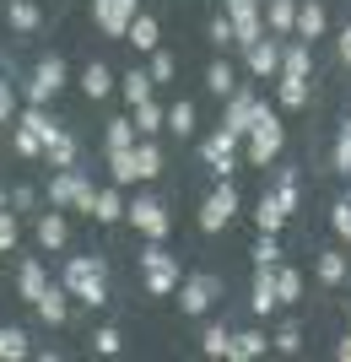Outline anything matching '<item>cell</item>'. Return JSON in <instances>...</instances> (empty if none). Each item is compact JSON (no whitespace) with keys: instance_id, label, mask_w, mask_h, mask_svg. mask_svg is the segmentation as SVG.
<instances>
[{"instance_id":"40","label":"cell","mask_w":351,"mask_h":362,"mask_svg":"<svg viewBox=\"0 0 351 362\" xmlns=\"http://www.w3.org/2000/svg\"><path fill=\"white\" fill-rule=\"evenodd\" d=\"M11 146H16V157H32V163H38V157H44V141L32 136L28 124H11Z\"/></svg>"},{"instance_id":"45","label":"cell","mask_w":351,"mask_h":362,"mask_svg":"<svg viewBox=\"0 0 351 362\" xmlns=\"http://www.w3.org/2000/svg\"><path fill=\"white\" fill-rule=\"evenodd\" d=\"M330 163H335V173L351 179V119L340 124V141H335V157H330Z\"/></svg>"},{"instance_id":"17","label":"cell","mask_w":351,"mask_h":362,"mask_svg":"<svg viewBox=\"0 0 351 362\" xmlns=\"http://www.w3.org/2000/svg\"><path fill=\"white\" fill-rule=\"evenodd\" d=\"M275 265H254V292H249V308H254V314H275V308H281V303H275Z\"/></svg>"},{"instance_id":"41","label":"cell","mask_w":351,"mask_h":362,"mask_svg":"<svg viewBox=\"0 0 351 362\" xmlns=\"http://www.w3.org/2000/svg\"><path fill=\"white\" fill-rule=\"evenodd\" d=\"M16 238H22V227H16V211H11V206H0V255H11Z\"/></svg>"},{"instance_id":"14","label":"cell","mask_w":351,"mask_h":362,"mask_svg":"<svg viewBox=\"0 0 351 362\" xmlns=\"http://www.w3.org/2000/svg\"><path fill=\"white\" fill-rule=\"evenodd\" d=\"M324 28H330V11H324L319 0H303V6H297V22H292V33H297L303 44H314V38H324Z\"/></svg>"},{"instance_id":"43","label":"cell","mask_w":351,"mask_h":362,"mask_svg":"<svg viewBox=\"0 0 351 362\" xmlns=\"http://www.w3.org/2000/svg\"><path fill=\"white\" fill-rule=\"evenodd\" d=\"M249 255H254V265H275V259H281V243H275V233H260Z\"/></svg>"},{"instance_id":"16","label":"cell","mask_w":351,"mask_h":362,"mask_svg":"<svg viewBox=\"0 0 351 362\" xmlns=\"http://www.w3.org/2000/svg\"><path fill=\"white\" fill-rule=\"evenodd\" d=\"M32 314L44 319V325H65V319H71V292L49 281V287H44V298L32 303Z\"/></svg>"},{"instance_id":"18","label":"cell","mask_w":351,"mask_h":362,"mask_svg":"<svg viewBox=\"0 0 351 362\" xmlns=\"http://www.w3.org/2000/svg\"><path fill=\"white\" fill-rule=\"evenodd\" d=\"M314 276H319L324 287H346V276H351V259L340 255V249H324V255L314 259Z\"/></svg>"},{"instance_id":"52","label":"cell","mask_w":351,"mask_h":362,"mask_svg":"<svg viewBox=\"0 0 351 362\" xmlns=\"http://www.w3.org/2000/svg\"><path fill=\"white\" fill-rule=\"evenodd\" d=\"M346 281H351V276H346ZM346 319H351V298H346Z\"/></svg>"},{"instance_id":"35","label":"cell","mask_w":351,"mask_h":362,"mask_svg":"<svg viewBox=\"0 0 351 362\" xmlns=\"http://www.w3.org/2000/svg\"><path fill=\"white\" fill-rule=\"evenodd\" d=\"M108 179L119 184V189H124V184H141V179H136V151H130V146L108 151Z\"/></svg>"},{"instance_id":"50","label":"cell","mask_w":351,"mask_h":362,"mask_svg":"<svg viewBox=\"0 0 351 362\" xmlns=\"http://www.w3.org/2000/svg\"><path fill=\"white\" fill-rule=\"evenodd\" d=\"M11 119H16V92L6 87V81H0V130H6Z\"/></svg>"},{"instance_id":"4","label":"cell","mask_w":351,"mask_h":362,"mask_svg":"<svg viewBox=\"0 0 351 362\" xmlns=\"http://www.w3.org/2000/svg\"><path fill=\"white\" fill-rule=\"evenodd\" d=\"M238 146H244V141L232 136V130H222V124H216V136L200 141V163L211 168V179H232V173H238Z\"/></svg>"},{"instance_id":"37","label":"cell","mask_w":351,"mask_h":362,"mask_svg":"<svg viewBox=\"0 0 351 362\" xmlns=\"http://www.w3.org/2000/svg\"><path fill=\"white\" fill-rule=\"evenodd\" d=\"M275 206L281 211H297V168H275Z\"/></svg>"},{"instance_id":"8","label":"cell","mask_w":351,"mask_h":362,"mask_svg":"<svg viewBox=\"0 0 351 362\" xmlns=\"http://www.w3.org/2000/svg\"><path fill=\"white\" fill-rule=\"evenodd\" d=\"M244 71L260 76V81H275V71H281V38H275V33L244 44Z\"/></svg>"},{"instance_id":"23","label":"cell","mask_w":351,"mask_h":362,"mask_svg":"<svg viewBox=\"0 0 351 362\" xmlns=\"http://www.w3.org/2000/svg\"><path fill=\"white\" fill-rule=\"evenodd\" d=\"M162 119H168V108L157 103V98H146V103L130 108V124H136V136H157V130H162Z\"/></svg>"},{"instance_id":"34","label":"cell","mask_w":351,"mask_h":362,"mask_svg":"<svg viewBox=\"0 0 351 362\" xmlns=\"http://www.w3.org/2000/svg\"><path fill=\"white\" fill-rule=\"evenodd\" d=\"M249 216H254V227H260V233H281V222H287V211L275 206V195H260Z\"/></svg>"},{"instance_id":"5","label":"cell","mask_w":351,"mask_h":362,"mask_svg":"<svg viewBox=\"0 0 351 362\" xmlns=\"http://www.w3.org/2000/svg\"><path fill=\"white\" fill-rule=\"evenodd\" d=\"M232 216H238V184L216 179V189L206 195V206H200V233H222Z\"/></svg>"},{"instance_id":"47","label":"cell","mask_w":351,"mask_h":362,"mask_svg":"<svg viewBox=\"0 0 351 362\" xmlns=\"http://www.w3.org/2000/svg\"><path fill=\"white\" fill-rule=\"evenodd\" d=\"M146 71H152V81H173V71H179V60H173L168 49H152V65H146Z\"/></svg>"},{"instance_id":"31","label":"cell","mask_w":351,"mask_h":362,"mask_svg":"<svg viewBox=\"0 0 351 362\" xmlns=\"http://www.w3.org/2000/svg\"><path fill=\"white\" fill-rule=\"evenodd\" d=\"M275 103L281 108H303L308 103V76H275Z\"/></svg>"},{"instance_id":"38","label":"cell","mask_w":351,"mask_h":362,"mask_svg":"<svg viewBox=\"0 0 351 362\" xmlns=\"http://www.w3.org/2000/svg\"><path fill=\"white\" fill-rule=\"evenodd\" d=\"M103 146L119 151V146H136V124H130V114H119V119L103 124Z\"/></svg>"},{"instance_id":"39","label":"cell","mask_w":351,"mask_h":362,"mask_svg":"<svg viewBox=\"0 0 351 362\" xmlns=\"http://www.w3.org/2000/svg\"><path fill=\"white\" fill-rule=\"evenodd\" d=\"M227 341H232L227 325H206V330H200V351H206V357H227Z\"/></svg>"},{"instance_id":"42","label":"cell","mask_w":351,"mask_h":362,"mask_svg":"<svg viewBox=\"0 0 351 362\" xmlns=\"http://www.w3.org/2000/svg\"><path fill=\"white\" fill-rule=\"evenodd\" d=\"M119 346H124V335L114 330V325H103V330H92V351H97V357H114Z\"/></svg>"},{"instance_id":"27","label":"cell","mask_w":351,"mask_h":362,"mask_svg":"<svg viewBox=\"0 0 351 362\" xmlns=\"http://www.w3.org/2000/svg\"><path fill=\"white\" fill-rule=\"evenodd\" d=\"M22 357H32L28 330H16V325H0V362H22Z\"/></svg>"},{"instance_id":"10","label":"cell","mask_w":351,"mask_h":362,"mask_svg":"<svg viewBox=\"0 0 351 362\" xmlns=\"http://www.w3.org/2000/svg\"><path fill=\"white\" fill-rule=\"evenodd\" d=\"M141 11V0H92V22L108 33V38H124L130 16Z\"/></svg>"},{"instance_id":"9","label":"cell","mask_w":351,"mask_h":362,"mask_svg":"<svg viewBox=\"0 0 351 362\" xmlns=\"http://www.w3.org/2000/svg\"><path fill=\"white\" fill-rule=\"evenodd\" d=\"M60 87H65V60H60V54H44V60H38V71H32V81H28V103L44 108Z\"/></svg>"},{"instance_id":"49","label":"cell","mask_w":351,"mask_h":362,"mask_svg":"<svg viewBox=\"0 0 351 362\" xmlns=\"http://www.w3.org/2000/svg\"><path fill=\"white\" fill-rule=\"evenodd\" d=\"M211 44H216V49H232V22H227V11L211 16Z\"/></svg>"},{"instance_id":"12","label":"cell","mask_w":351,"mask_h":362,"mask_svg":"<svg viewBox=\"0 0 351 362\" xmlns=\"http://www.w3.org/2000/svg\"><path fill=\"white\" fill-rule=\"evenodd\" d=\"M124 44H130V49H141V54L162 49V28H157V16L136 11V16H130V28H124Z\"/></svg>"},{"instance_id":"6","label":"cell","mask_w":351,"mask_h":362,"mask_svg":"<svg viewBox=\"0 0 351 362\" xmlns=\"http://www.w3.org/2000/svg\"><path fill=\"white\" fill-rule=\"evenodd\" d=\"M87 189H92V179L81 173L76 163H71V168H54V179H49V189H44V206H60V211H71V206H76Z\"/></svg>"},{"instance_id":"15","label":"cell","mask_w":351,"mask_h":362,"mask_svg":"<svg viewBox=\"0 0 351 362\" xmlns=\"http://www.w3.org/2000/svg\"><path fill=\"white\" fill-rule=\"evenodd\" d=\"M44 287H49L44 259L28 255V259H22V271H16V292H22V303H38V298H44Z\"/></svg>"},{"instance_id":"2","label":"cell","mask_w":351,"mask_h":362,"mask_svg":"<svg viewBox=\"0 0 351 362\" xmlns=\"http://www.w3.org/2000/svg\"><path fill=\"white\" fill-rule=\"evenodd\" d=\"M249 168H270L287 146V130H281V114L270 103H254V119H249Z\"/></svg>"},{"instance_id":"24","label":"cell","mask_w":351,"mask_h":362,"mask_svg":"<svg viewBox=\"0 0 351 362\" xmlns=\"http://www.w3.org/2000/svg\"><path fill=\"white\" fill-rule=\"evenodd\" d=\"M275 303H281V308H292V303H303V276L292 271V265H281V259H275Z\"/></svg>"},{"instance_id":"20","label":"cell","mask_w":351,"mask_h":362,"mask_svg":"<svg viewBox=\"0 0 351 362\" xmlns=\"http://www.w3.org/2000/svg\"><path fill=\"white\" fill-rule=\"evenodd\" d=\"M130 151H136V179H141V184L162 173V146H157L152 136H141V141H136V146H130Z\"/></svg>"},{"instance_id":"46","label":"cell","mask_w":351,"mask_h":362,"mask_svg":"<svg viewBox=\"0 0 351 362\" xmlns=\"http://www.w3.org/2000/svg\"><path fill=\"white\" fill-rule=\"evenodd\" d=\"M270 346H275V351H287V357H292V351H303V330H297V325H281V330L270 335Z\"/></svg>"},{"instance_id":"44","label":"cell","mask_w":351,"mask_h":362,"mask_svg":"<svg viewBox=\"0 0 351 362\" xmlns=\"http://www.w3.org/2000/svg\"><path fill=\"white\" fill-rule=\"evenodd\" d=\"M6 206H11V211H38V189H32V184H16V189H6Z\"/></svg>"},{"instance_id":"53","label":"cell","mask_w":351,"mask_h":362,"mask_svg":"<svg viewBox=\"0 0 351 362\" xmlns=\"http://www.w3.org/2000/svg\"><path fill=\"white\" fill-rule=\"evenodd\" d=\"M0 206H6V184H0Z\"/></svg>"},{"instance_id":"19","label":"cell","mask_w":351,"mask_h":362,"mask_svg":"<svg viewBox=\"0 0 351 362\" xmlns=\"http://www.w3.org/2000/svg\"><path fill=\"white\" fill-rule=\"evenodd\" d=\"M114 87H119V81H114V71H108L103 60H87V71H81V92H87L92 103H97V98H108Z\"/></svg>"},{"instance_id":"48","label":"cell","mask_w":351,"mask_h":362,"mask_svg":"<svg viewBox=\"0 0 351 362\" xmlns=\"http://www.w3.org/2000/svg\"><path fill=\"white\" fill-rule=\"evenodd\" d=\"M330 227H335L340 238L351 243V200H340V206H330Z\"/></svg>"},{"instance_id":"22","label":"cell","mask_w":351,"mask_h":362,"mask_svg":"<svg viewBox=\"0 0 351 362\" xmlns=\"http://www.w3.org/2000/svg\"><path fill=\"white\" fill-rule=\"evenodd\" d=\"M265 346H270V341H265L260 330H238L227 341V362H254V357H265Z\"/></svg>"},{"instance_id":"36","label":"cell","mask_w":351,"mask_h":362,"mask_svg":"<svg viewBox=\"0 0 351 362\" xmlns=\"http://www.w3.org/2000/svg\"><path fill=\"white\" fill-rule=\"evenodd\" d=\"M162 130H173V136H195V103H189V98H179V103L168 108V119H162Z\"/></svg>"},{"instance_id":"11","label":"cell","mask_w":351,"mask_h":362,"mask_svg":"<svg viewBox=\"0 0 351 362\" xmlns=\"http://www.w3.org/2000/svg\"><path fill=\"white\" fill-rule=\"evenodd\" d=\"M254 103H260V98H254L249 87H238L232 98H222V130H232V136L244 141L249 136V119H254Z\"/></svg>"},{"instance_id":"33","label":"cell","mask_w":351,"mask_h":362,"mask_svg":"<svg viewBox=\"0 0 351 362\" xmlns=\"http://www.w3.org/2000/svg\"><path fill=\"white\" fill-rule=\"evenodd\" d=\"M152 87H157L152 71H124V76H119V92H124V103H130V108L146 103V98H152Z\"/></svg>"},{"instance_id":"1","label":"cell","mask_w":351,"mask_h":362,"mask_svg":"<svg viewBox=\"0 0 351 362\" xmlns=\"http://www.w3.org/2000/svg\"><path fill=\"white\" fill-rule=\"evenodd\" d=\"M103 276H108L103 255H71V259H65V281H60V287L71 292L76 303H87V308H103V303H108Z\"/></svg>"},{"instance_id":"26","label":"cell","mask_w":351,"mask_h":362,"mask_svg":"<svg viewBox=\"0 0 351 362\" xmlns=\"http://www.w3.org/2000/svg\"><path fill=\"white\" fill-rule=\"evenodd\" d=\"M6 22H11L16 33H38L44 28V11H38L32 0H6Z\"/></svg>"},{"instance_id":"21","label":"cell","mask_w":351,"mask_h":362,"mask_svg":"<svg viewBox=\"0 0 351 362\" xmlns=\"http://www.w3.org/2000/svg\"><path fill=\"white\" fill-rule=\"evenodd\" d=\"M76 157H81V141H76V136H71V130L60 124V136H54V141L44 146V163H49V168H71Z\"/></svg>"},{"instance_id":"51","label":"cell","mask_w":351,"mask_h":362,"mask_svg":"<svg viewBox=\"0 0 351 362\" xmlns=\"http://www.w3.org/2000/svg\"><path fill=\"white\" fill-rule=\"evenodd\" d=\"M335 357H340V362H351V335H340V341H335Z\"/></svg>"},{"instance_id":"29","label":"cell","mask_w":351,"mask_h":362,"mask_svg":"<svg viewBox=\"0 0 351 362\" xmlns=\"http://www.w3.org/2000/svg\"><path fill=\"white\" fill-rule=\"evenodd\" d=\"M206 92H211V98H232V92H238V71H232L227 60H211V71H206Z\"/></svg>"},{"instance_id":"13","label":"cell","mask_w":351,"mask_h":362,"mask_svg":"<svg viewBox=\"0 0 351 362\" xmlns=\"http://www.w3.org/2000/svg\"><path fill=\"white\" fill-rule=\"evenodd\" d=\"M71 243V222H65L60 206H49V211H38V249H65Z\"/></svg>"},{"instance_id":"3","label":"cell","mask_w":351,"mask_h":362,"mask_svg":"<svg viewBox=\"0 0 351 362\" xmlns=\"http://www.w3.org/2000/svg\"><path fill=\"white\" fill-rule=\"evenodd\" d=\"M216 298H222V276H211V271H200V276H179V287H173V303H179V314H206Z\"/></svg>"},{"instance_id":"25","label":"cell","mask_w":351,"mask_h":362,"mask_svg":"<svg viewBox=\"0 0 351 362\" xmlns=\"http://www.w3.org/2000/svg\"><path fill=\"white\" fill-rule=\"evenodd\" d=\"M265 33H275V38H281V33H292V22H297V0H265Z\"/></svg>"},{"instance_id":"30","label":"cell","mask_w":351,"mask_h":362,"mask_svg":"<svg viewBox=\"0 0 351 362\" xmlns=\"http://www.w3.org/2000/svg\"><path fill=\"white\" fill-rule=\"evenodd\" d=\"M314 71V54H308V44L297 38V44H281V71L275 76H308Z\"/></svg>"},{"instance_id":"7","label":"cell","mask_w":351,"mask_h":362,"mask_svg":"<svg viewBox=\"0 0 351 362\" xmlns=\"http://www.w3.org/2000/svg\"><path fill=\"white\" fill-rule=\"evenodd\" d=\"M124 216H130V227H136V233H146V238H168V227H173L168 206H162V200H152V195L130 200V206H124Z\"/></svg>"},{"instance_id":"28","label":"cell","mask_w":351,"mask_h":362,"mask_svg":"<svg viewBox=\"0 0 351 362\" xmlns=\"http://www.w3.org/2000/svg\"><path fill=\"white\" fill-rule=\"evenodd\" d=\"M179 259H168V265H152V271H146V292H152V298H173V287H179Z\"/></svg>"},{"instance_id":"32","label":"cell","mask_w":351,"mask_h":362,"mask_svg":"<svg viewBox=\"0 0 351 362\" xmlns=\"http://www.w3.org/2000/svg\"><path fill=\"white\" fill-rule=\"evenodd\" d=\"M92 222H124V195H119V184H114V189H97V200H92Z\"/></svg>"}]
</instances>
